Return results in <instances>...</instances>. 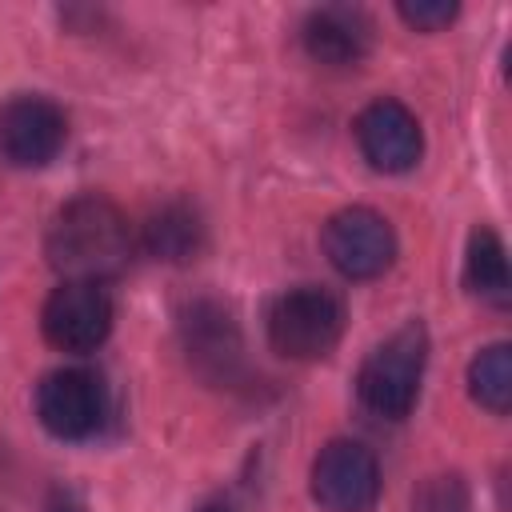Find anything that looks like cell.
Masks as SVG:
<instances>
[{
    "instance_id": "6da1fadb",
    "label": "cell",
    "mask_w": 512,
    "mask_h": 512,
    "mask_svg": "<svg viewBox=\"0 0 512 512\" xmlns=\"http://www.w3.org/2000/svg\"><path fill=\"white\" fill-rule=\"evenodd\" d=\"M44 252H48V264L64 280L104 284L132 264L136 236H132L128 216L108 196L84 192L56 208L48 236H44Z\"/></svg>"
},
{
    "instance_id": "7a4b0ae2",
    "label": "cell",
    "mask_w": 512,
    "mask_h": 512,
    "mask_svg": "<svg viewBox=\"0 0 512 512\" xmlns=\"http://www.w3.org/2000/svg\"><path fill=\"white\" fill-rule=\"evenodd\" d=\"M424 360H428V332H424V324L412 320V324L396 328L360 364V376H356L360 404L372 416H384V420L408 416L412 404H416V396H420Z\"/></svg>"
},
{
    "instance_id": "3957f363",
    "label": "cell",
    "mask_w": 512,
    "mask_h": 512,
    "mask_svg": "<svg viewBox=\"0 0 512 512\" xmlns=\"http://www.w3.org/2000/svg\"><path fill=\"white\" fill-rule=\"evenodd\" d=\"M344 332V304L316 284L288 288L268 308V340L288 360H320Z\"/></svg>"
},
{
    "instance_id": "277c9868",
    "label": "cell",
    "mask_w": 512,
    "mask_h": 512,
    "mask_svg": "<svg viewBox=\"0 0 512 512\" xmlns=\"http://www.w3.org/2000/svg\"><path fill=\"white\" fill-rule=\"evenodd\" d=\"M328 264L348 280H372L396 260V232L376 208H340L328 216L320 232Z\"/></svg>"
},
{
    "instance_id": "5b68a950",
    "label": "cell",
    "mask_w": 512,
    "mask_h": 512,
    "mask_svg": "<svg viewBox=\"0 0 512 512\" xmlns=\"http://www.w3.org/2000/svg\"><path fill=\"white\" fill-rule=\"evenodd\" d=\"M44 336L60 352H92L112 332V296L92 280H64L52 288L40 312Z\"/></svg>"
},
{
    "instance_id": "8992f818",
    "label": "cell",
    "mask_w": 512,
    "mask_h": 512,
    "mask_svg": "<svg viewBox=\"0 0 512 512\" xmlns=\"http://www.w3.org/2000/svg\"><path fill=\"white\" fill-rule=\"evenodd\" d=\"M312 496L324 512H372L380 500V464L356 440H332L312 460Z\"/></svg>"
},
{
    "instance_id": "52a82bcc",
    "label": "cell",
    "mask_w": 512,
    "mask_h": 512,
    "mask_svg": "<svg viewBox=\"0 0 512 512\" xmlns=\"http://www.w3.org/2000/svg\"><path fill=\"white\" fill-rule=\"evenodd\" d=\"M180 344L188 364L208 384H236L244 364V340L232 312L216 300H192L180 312Z\"/></svg>"
},
{
    "instance_id": "ba28073f",
    "label": "cell",
    "mask_w": 512,
    "mask_h": 512,
    "mask_svg": "<svg viewBox=\"0 0 512 512\" xmlns=\"http://www.w3.org/2000/svg\"><path fill=\"white\" fill-rule=\"evenodd\" d=\"M68 136L60 104L36 92H20L0 104V152L16 168H44Z\"/></svg>"
},
{
    "instance_id": "9c48e42d",
    "label": "cell",
    "mask_w": 512,
    "mask_h": 512,
    "mask_svg": "<svg viewBox=\"0 0 512 512\" xmlns=\"http://www.w3.org/2000/svg\"><path fill=\"white\" fill-rule=\"evenodd\" d=\"M36 416L60 440H84L104 420V384L88 368L48 372L36 388Z\"/></svg>"
},
{
    "instance_id": "30bf717a",
    "label": "cell",
    "mask_w": 512,
    "mask_h": 512,
    "mask_svg": "<svg viewBox=\"0 0 512 512\" xmlns=\"http://www.w3.org/2000/svg\"><path fill=\"white\" fill-rule=\"evenodd\" d=\"M356 144L364 160L380 172H408L424 152L420 120L400 100H388V96L372 100L356 116Z\"/></svg>"
},
{
    "instance_id": "8fae6325",
    "label": "cell",
    "mask_w": 512,
    "mask_h": 512,
    "mask_svg": "<svg viewBox=\"0 0 512 512\" xmlns=\"http://www.w3.org/2000/svg\"><path fill=\"white\" fill-rule=\"evenodd\" d=\"M300 36L316 64L352 68L372 48V20H368V12L352 8V4H324V8L308 12Z\"/></svg>"
},
{
    "instance_id": "7c38bea8",
    "label": "cell",
    "mask_w": 512,
    "mask_h": 512,
    "mask_svg": "<svg viewBox=\"0 0 512 512\" xmlns=\"http://www.w3.org/2000/svg\"><path fill=\"white\" fill-rule=\"evenodd\" d=\"M144 248L164 264H188L204 252L208 228L188 200H168L144 220Z\"/></svg>"
},
{
    "instance_id": "4fadbf2b",
    "label": "cell",
    "mask_w": 512,
    "mask_h": 512,
    "mask_svg": "<svg viewBox=\"0 0 512 512\" xmlns=\"http://www.w3.org/2000/svg\"><path fill=\"white\" fill-rule=\"evenodd\" d=\"M464 280H468V288H472L480 300H488V304H496V308L508 304V296H512L508 256H504V244H500V236H496L492 228H476V232L468 236Z\"/></svg>"
},
{
    "instance_id": "5bb4252c",
    "label": "cell",
    "mask_w": 512,
    "mask_h": 512,
    "mask_svg": "<svg viewBox=\"0 0 512 512\" xmlns=\"http://www.w3.org/2000/svg\"><path fill=\"white\" fill-rule=\"evenodd\" d=\"M468 392L480 408L504 416L512 408V348L500 340V344H488L472 356L468 364Z\"/></svg>"
},
{
    "instance_id": "9a60e30c",
    "label": "cell",
    "mask_w": 512,
    "mask_h": 512,
    "mask_svg": "<svg viewBox=\"0 0 512 512\" xmlns=\"http://www.w3.org/2000/svg\"><path fill=\"white\" fill-rule=\"evenodd\" d=\"M472 500H468V484L456 476V472H444V476H428L416 496H412V512H468Z\"/></svg>"
},
{
    "instance_id": "2e32d148",
    "label": "cell",
    "mask_w": 512,
    "mask_h": 512,
    "mask_svg": "<svg viewBox=\"0 0 512 512\" xmlns=\"http://www.w3.org/2000/svg\"><path fill=\"white\" fill-rule=\"evenodd\" d=\"M456 4L452 0H404L400 4V20L416 32H440L456 20Z\"/></svg>"
},
{
    "instance_id": "e0dca14e",
    "label": "cell",
    "mask_w": 512,
    "mask_h": 512,
    "mask_svg": "<svg viewBox=\"0 0 512 512\" xmlns=\"http://www.w3.org/2000/svg\"><path fill=\"white\" fill-rule=\"evenodd\" d=\"M44 512H84V504H80V496H76L72 488H52Z\"/></svg>"
},
{
    "instance_id": "ac0fdd59",
    "label": "cell",
    "mask_w": 512,
    "mask_h": 512,
    "mask_svg": "<svg viewBox=\"0 0 512 512\" xmlns=\"http://www.w3.org/2000/svg\"><path fill=\"white\" fill-rule=\"evenodd\" d=\"M200 512H228V504H220V500H212V504H204Z\"/></svg>"
}]
</instances>
